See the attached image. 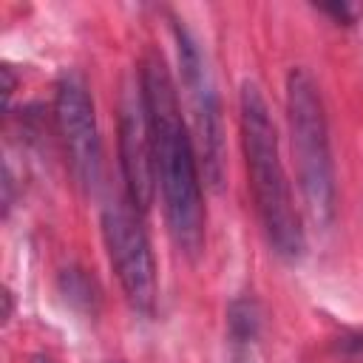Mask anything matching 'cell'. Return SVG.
<instances>
[{"label": "cell", "instance_id": "cell-1", "mask_svg": "<svg viewBox=\"0 0 363 363\" xmlns=\"http://www.w3.org/2000/svg\"><path fill=\"white\" fill-rule=\"evenodd\" d=\"M139 85L147 108L156 187L162 193L167 233L176 250L187 258H199L207 235V210L199 176V156L193 136L182 116V102L159 51H147L139 68Z\"/></svg>", "mask_w": 363, "mask_h": 363}, {"label": "cell", "instance_id": "cell-2", "mask_svg": "<svg viewBox=\"0 0 363 363\" xmlns=\"http://www.w3.org/2000/svg\"><path fill=\"white\" fill-rule=\"evenodd\" d=\"M238 122H241V147L247 162V179L255 201V213L267 244L275 255L295 261L306 247L301 213L292 199V187L284 170L278 130L269 113V105L261 88L252 79H244L238 96Z\"/></svg>", "mask_w": 363, "mask_h": 363}, {"label": "cell", "instance_id": "cell-3", "mask_svg": "<svg viewBox=\"0 0 363 363\" xmlns=\"http://www.w3.org/2000/svg\"><path fill=\"white\" fill-rule=\"evenodd\" d=\"M286 125L306 213L318 224H329L335 216L337 184L326 108L315 77L301 65L286 74Z\"/></svg>", "mask_w": 363, "mask_h": 363}, {"label": "cell", "instance_id": "cell-4", "mask_svg": "<svg viewBox=\"0 0 363 363\" xmlns=\"http://www.w3.org/2000/svg\"><path fill=\"white\" fill-rule=\"evenodd\" d=\"M102 241H105L108 261L119 278V286H122L128 303L139 315H153L156 295H159L156 258H153L150 238L142 224V213L125 196L105 204Z\"/></svg>", "mask_w": 363, "mask_h": 363}, {"label": "cell", "instance_id": "cell-5", "mask_svg": "<svg viewBox=\"0 0 363 363\" xmlns=\"http://www.w3.org/2000/svg\"><path fill=\"white\" fill-rule=\"evenodd\" d=\"M54 119L74 182L85 193H94L102 179V142H99L94 99L88 94V82L82 79V74L65 71L57 79Z\"/></svg>", "mask_w": 363, "mask_h": 363}, {"label": "cell", "instance_id": "cell-6", "mask_svg": "<svg viewBox=\"0 0 363 363\" xmlns=\"http://www.w3.org/2000/svg\"><path fill=\"white\" fill-rule=\"evenodd\" d=\"M176 48H179L182 88L190 99L204 176L218 187L224 176V128H221V105H218L216 82L196 37L184 26H176Z\"/></svg>", "mask_w": 363, "mask_h": 363}, {"label": "cell", "instance_id": "cell-7", "mask_svg": "<svg viewBox=\"0 0 363 363\" xmlns=\"http://www.w3.org/2000/svg\"><path fill=\"white\" fill-rule=\"evenodd\" d=\"M119 167L125 179V199L139 213H147L156 196V167L150 122L139 79L125 91L119 108Z\"/></svg>", "mask_w": 363, "mask_h": 363}, {"label": "cell", "instance_id": "cell-8", "mask_svg": "<svg viewBox=\"0 0 363 363\" xmlns=\"http://www.w3.org/2000/svg\"><path fill=\"white\" fill-rule=\"evenodd\" d=\"M227 326H230V337L241 346H250L255 343L258 332H261V309L255 303V298L244 295V298H235L227 309Z\"/></svg>", "mask_w": 363, "mask_h": 363}, {"label": "cell", "instance_id": "cell-9", "mask_svg": "<svg viewBox=\"0 0 363 363\" xmlns=\"http://www.w3.org/2000/svg\"><path fill=\"white\" fill-rule=\"evenodd\" d=\"M323 11L335 14V20L340 23H354V17L363 11L360 6H349V3H332V6H323Z\"/></svg>", "mask_w": 363, "mask_h": 363}, {"label": "cell", "instance_id": "cell-10", "mask_svg": "<svg viewBox=\"0 0 363 363\" xmlns=\"http://www.w3.org/2000/svg\"><path fill=\"white\" fill-rule=\"evenodd\" d=\"M340 346H343V352H346L349 357H354V360H360V363H363V332H354V335L343 337V340H340Z\"/></svg>", "mask_w": 363, "mask_h": 363}, {"label": "cell", "instance_id": "cell-11", "mask_svg": "<svg viewBox=\"0 0 363 363\" xmlns=\"http://www.w3.org/2000/svg\"><path fill=\"white\" fill-rule=\"evenodd\" d=\"M28 363H57L51 354H45V352H37V354H31L28 357Z\"/></svg>", "mask_w": 363, "mask_h": 363}]
</instances>
